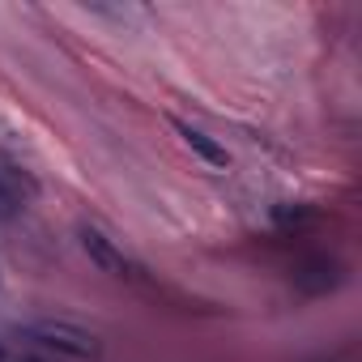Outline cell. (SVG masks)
I'll return each instance as SVG.
<instances>
[{
	"instance_id": "1",
	"label": "cell",
	"mask_w": 362,
	"mask_h": 362,
	"mask_svg": "<svg viewBox=\"0 0 362 362\" xmlns=\"http://www.w3.org/2000/svg\"><path fill=\"white\" fill-rule=\"evenodd\" d=\"M26 332L35 341H43L47 349H60L69 358H94L98 354V337L69 324V320H35V324H26Z\"/></svg>"
},
{
	"instance_id": "2",
	"label": "cell",
	"mask_w": 362,
	"mask_h": 362,
	"mask_svg": "<svg viewBox=\"0 0 362 362\" xmlns=\"http://www.w3.org/2000/svg\"><path fill=\"white\" fill-rule=\"evenodd\" d=\"M81 247H86V256H90L98 269H107L111 277H132V264H128V260H124V256H119V252L98 235V230H90V226H86V230H81Z\"/></svg>"
},
{
	"instance_id": "3",
	"label": "cell",
	"mask_w": 362,
	"mask_h": 362,
	"mask_svg": "<svg viewBox=\"0 0 362 362\" xmlns=\"http://www.w3.org/2000/svg\"><path fill=\"white\" fill-rule=\"evenodd\" d=\"M337 281H341V269H337L332 260H307V264L294 273V286H298L303 294H328Z\"/></svg>"
},
{
	"instance_id": "4",
	"label": "cell",
	"mask_w": 362,
	"mask_h": 362,
	"mask_svg": "<svg viewBox=\"0 0 362 362\" xmlns=\"http://www.w3.org/2000/svg\"><path fill=\"white\" fill-rule=\"evenodd\" d=\"M175 128L184 132V141H188V145H192V149H197L209 166H230V153H226V149H222L209 132H201V128H192V124H184V119H175Z\"/></svg>"
},
{
	"instance_id": "5",
	"label": "cell",
	"mask_w": 362,
	"mask_h": 362,
	"mask_svg": "<svg viewBox=\"0 0 362 362\" xmlns=\"http://www.w3.org/2000/svg\"><path fill=\"white\" fill-rule=\"evenodd\" d=\"M22 192H30V184H26V175H18V170H0V209H18V201H22Z\"/></svg>"
}]
</instances>
